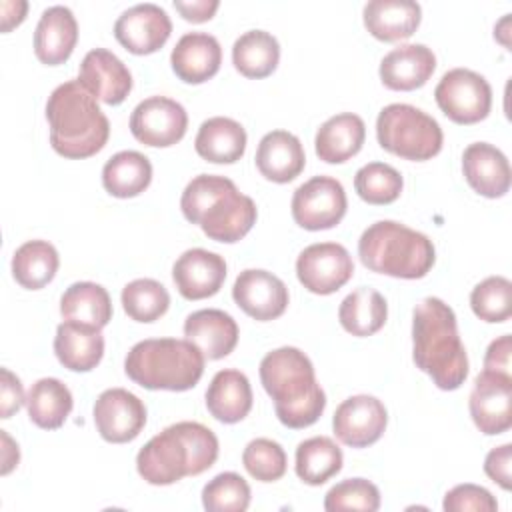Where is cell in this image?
<instances>
[{"label": "cell", "mask_w": 512, "mask_h": 512, "mask_svg": "<svg viewBox=\"0 0 512 512\" xmlns=\"http://www.w3.org/2000/svg\"><path fill=\"white\" fill-rule=\"evenodd\" d=\"M412 358L440 390H456L468 376V356L458 334L456 314L436 296L414 306Z\"/></svg>", "instance_id": "6da1fadb"}, {"label": "cell", "mask_w": 512, "mask_h": 512, "mask_svg": "<svg viewBox=\"0 0 512 512\" xmlns=\"http://www.w3.org/2000/svg\"><path fill=\"white\" fill-rule=\"evenodd\" d=\"M260 382L274 400L278 420L294 430L312 426L326 408V394L310 358L294 346L268 352L260 362Z\"/></svg>", "instance_id": "7a4b0ae2"}, {"label": "cell", "mask_w": 512, "mask_h": 512, "mask_svg": "<svg viewBox=\"0 0 512 512\" xmlns=\"http://www.w3.org/2000/svg\"><path fill=\"white\" fill-rule=\"evenodd\" d=\"M218 458L216 434L200 422H176L152 436L136 456L138 474L154 486L206 472Z\"/></svg>", "instance_id": "3957f363"}, {"label": "cell", "mask_w": 512, "mask_h": 512, "mask_svg": "<svg viewBox=\"0 0 512 512\" xmlns=\"http://www.w3.org/2000/svg\"><path fill=\"white\" fill-rule=\"evenodd\" d=\"M182 214L198 224L202 232L216 242H238L256 224V204L242 194L236 184L218 174H198L192 178L180 198Z\"/></svg>", "instance_id": "277c9868"}, {"label": "cell", "mask_w": 512, "mask_h": 512, "mask_svg": "<svg viewBox=\"0 0 512 512\" xmlns=\"http://www.w3.org/2000/svg\"><path fill=\"white\" fill-rule=\"evenodd\" d=\"M46 120L52 148L70 160L94 156L110 136L106 114L78 78L52 90L46 102Z\"/></svg>", "instance_id": "5b68a950"}, {"label": "cell", "mask_w": 512, "mask_h": 512, "mask_svg": "<svg viewBox=\"0 0 512 512\" xmlns=\"http://www.w3.org/2000/svg\"><path fill=\"white\" fill-rule=\"evenodd\" d=\"M204 354L178 338H148L136 342L124 358L126 376L146 390L184 392L204 374Z\"/></svg>", "instance_id": "8992f818"}, {"label": "cell", "mask_w": 512, "mask_h": 512, "mask_svg": "<svg viewBox=\"0 0 512 512\" xmlns=\"http://www.w3.org/2000/svg\"><path fill=\"white\" fill-rule=\"evenodd\" d=\"M358 256L372 272L416 280L430 272L436 250L426 234L396 220H378L362 232Z\"/></svg>", "instance_id": "52a82bcc"}, {"label": "cell", "mask_w": 512, "mask_h": 512, "mask_svg": "<svg viewBox=\"0 0 512 512\" xmlns=\"http://www.w3.org/2000/svg\"><path fill=\"white\" fill-rule=\"evenodd\" d=\"M378 144L404 160H430L442 150L440 124L412 104H388L376 118Z\"/></svg>", "instance_id": "ba28073f"}, {"label": "cell", "mask_w": 512, "mask_h": 512, "mask_svg": "<svg viewBox=\"0 0 512 512\" xmlns=\"http://www.w3.org/2000/svg\"><path fill=\"white\" fill-rule=\"evenodd\" d=\"M438 108L456 124H476L492 108V88L488 80L468 68L448 70L434 88Z\"/></svg>", "instance_id": "9c48e42d"}, {"label": "cell", "mask_w": 512, "mask_h": 512, "mask_svg": "<svg viewBox=\"0 0 512 512\" xmlns=\"http://www.w3.org/2000/svg\"><path fill=\"white\" fill-rule=\"evenodd\" d=\"M292 218L304 230L334 228L346 214L348 200L340 180L314 176L300 184L292 196Z\"/></svg>", "instance_id": "30bf717a"}, {"label": "cell", "mask_w": 512, "mask_h": 512, "mask_svg": "<svg viewBox=\"0 0 512 512\" xmlns=\"http://www.w3.org/2000/svg\"><path fill=\"white\" fill-rule=\"evenodd\" d=\"M354 274L350 252L338 242H316L306 246L296 260V276L312 294H332Z\"/></svg>", "instance_id": "8fae6325"}, {"label": "cell", "mask_w": 512, "mask_h": 512, "mask_svg": "<svg viewBox=\"0 0 512 512\" xmlns=\"http://www.w3.org/2000/svg\"><path fill=\"white\" fill-rule=\"evenodd\" d=\"M188 128L184 106L166 96H150L138 102L130 116L132 136L152 148H168L180 142Z\"/></svg>", "instance_id": "7c38bea8"}, {"label": "cell", "mask_w": 512, "mask_h": 512, "mask_svg": "<svg viewBox=\"0 0 512 512\" xmlns=\"http://www.w3.org/2000/svg\"><path fill=\"white\" fill-rule=\"evenodd\" d=\"M468 408L482 434L506 432L512 426V376L484 368L474 380Z\"/></svg>", "instance_id": "4fadbf2b"}, {"label": "cell", "mask_w": 512, "mask_h": 512, "mask_svg": "<svg viewBox=\"0 0 512 512\" xmlns=\"http://www.w3.org/2000/svg\"><path fill=\"white\" fill-rule=\"evenodd\" d=\"M94 424L98 434L112 444L134 440L146 424L144 402L126 388H108L94 402Z\"/></svg>", "instance_id": "5bb4252c"}, {"label": "cell", "mask_w": 512, "mask_h": 512, "mask_svg": "<svg viewBox=\"0 0 512 512\" xmlns=\"http://www.w3.org/2000/svg\"><path fill=\"white\" fill-rule=\"evenodd\" d=\"M388 412L384 404L370 394L346 398L332 416L336 438L352 448H366L378 442L386 430Z\"/></svg>", "instance_id": "9a60e30c"}, {"label": "cell", "mask_w": 512, "mask_h": 512, "mask_svg": "<svg viewBox=\"0 0 512 512\" xmlns=\"http://www.w3.org/2000/svg\"><path fill=\"white\" fill-rule=\"evenodd\" d=\"M170 32L172 22L168 12L152 2L130 6L114 22L116 40L138 56L160 50L170 38Z\"/></svg>", "instance_id": "2e32d148"}, {"label": "cell", "mask_w": 512, "mask_h": 512, "mask_svg": "<svg viewBox=\"0 0 512 512\" xmlns=\"http://www.w3.org/2000/svg\"><path fill=\"white\" fill-rule=\"evenodd\" d=\"M232 298L250 318L268 322L288 308V288L272 272L260 268L242 270L232 286Z\"/></svg>", "instance_id": "e0dca14e"}, {"label": "cell", "mask_w": 512, "mask_h": 512, "mask_svg": "<svg viewBox=\"0 0 512 512\" xmlns=\"http://www.w3.org/2000/svg\"><path fill=\"white\" fill-rule=\"evenodd\" d=\"M176 290L186 300L214 296L226 280V260L204 248H190L178 256L172 266Z\"/></svg>", "instance_id": "ac0fdd59"}, {"label": "cell", "mask_w": 512, "mask_h": 512, "mask_svg": "<svg viewBox=\"0 0 512 512\" xmlns=\"http://www.w3.org/2000/svg\"><path fill=\"white\" fill-rule=\"evenodd\" d=\"M78 80L96 100L110 106L122 104L132 90L128 66L106 48H94L82 58Z\"/></svg>", "instance_id": "d6986e66"}, {"label": "cell", "mask_w": 512, "mask_h": 512, "mask_svg": "<svg viewBox=\"0 0 512 512\" xmlns=\"http://www.w3.org/2000/svg\"><path fill=\"white\" fill-rule=\"evenodd\" d=\"M462 172L474 192L500 198L510 188V164L504 152L488 142H474L462 154Z\"/></svg>", "instance_id": "ffe728a7"}, {"label": "cell", "mask_w": 512, "mask_h": 512, "mask_svg": "<svg viewBox=\"0 0 512 512\" xmlns=\"http://www.w3.org/2000/svg\"><path fill=\"white\" fill-rule=\"evenodd\" d=\"M174 74L186 84H202L216 76L222 64V48L208 32H186L170 54Z\"/></svg>", "instance_id": "44dd1931"}, {"label": "cell", "mask_w": 512, "mask_h": 512, "mask_svg": "<svg viewBox=\"0 0 512 512\" xmlns=\"http://www.w3.org/2000/svg\"><path fill=\"white\" fill-rule=\"evenodd\" d=\"M78 42V22L70 8L50 6L40 14L34 30V54L42 64H64Z\"/></svg>", "instance_id": "7402d4cb"}, {"label": "cell", "mask_w": 512, "mask_h": 512, "mask_svg": "<svg viewBox=\"0 0 512 512\" xmlns=\"http://www.w3.org/2000/svg\"><path fill=\"white\" fill-rule=\"evenodd\" d=\"M184 336L204 354V358L220 360L236 348L238 324L224 310L204 308L186 316Z\"/></svg>", "instance_id": "603a6c76"}, {"label": "cell", "mask_w": 512, "mask_h": 512, "mask_svg": "<svg viewBox=\"0 0 512 512\" xmlns=\"http://www.w3.org/2000/svg\"><path fill=\"white\" fill-rule=\"evenodd\" d=\"M436 68L434 52L424 44H400L380 62V80L390 90H416L424 86Z\"/></svg>", "instance_id": "cb8c5ba5"}, {"label": "cell", "mask_w": 512, "mask_h": 512, "mask_svg": "<svg viewBox=\"0 0 512 512\" xmlns=\"http://www.w3.org/2000/svg\"><path fill=\"white\" fill-rule=\"evenodd\" d=\"M306 166V154L298 136L286 130H272L262 136L256 148L258 172L276 184L292 182Z\"/></svg>", "instance_id": "d4e9b609"}, {"label": "cell", "mask_w": 512, "mask_h": 512, "mask_svg": "<svg viewBox=\"0 0 512 512\" xmlns=\"http://www.w3.org/2000/svg\"><path fill=\"white\" fill-rule=\"evenodd\" d=\"M54 354L72 372H90L104 356V336L100 328L64 320L56 328Z\"/></svg>", "instance_id": "484cf974"}, {"label": "cell", "mask_w": 512, "mask_h": 512, "mask_svg": "<svg viewBox=\"0 0 512 512\" xmlns=\"http://www.w3.org/2000/svg\"><path fill=\"white\" fill-rule=\"evenodd\" d=\"M366 30L382 42L410 38L422 20V8L414 0H370L362 10Z\"/></svg>", "instance_id": "4316f807"}, {"label": "cell", "mask_w": 512, "mask_h": 512, "mask_svg": "<svg viewBox=\"0 0 512 512\" xmlns=\"http://www.w3.org/2000/svg\"><path fill=\"white\" fill-rule=\"evenodd\" d=\"M208 412L224 424H236L252 410V386L244 372L226 368L214 374L206 390Z\"/></svg>", "instance_id": "83f0119b"}, {"label": "cell", "mask_w": 512, "mask_h": 512, "mask_svg": "<svg viewBox=\"0 0 512 512\" xmlns=\"http://www.w3.org/2000/svg\"><path fill=\"white\" fill-rule=\"evenodd\" d=\"M364 138V120L358 114L342 112L328 118L318 128L314 138V150L322 162L342 164L360 152Z\"/></svg>", "instance_id": "f1b7e54d"}, {"label": "cell", "mask_w": 512, "mask_h": 512, "mask_svg": "<svg viewBox=\"0 0 512 512\" xmlns=\"http://www.w3.org/2000/svg\"><path fill=\"white\" fill-rule=\"evenodd\" d=\"M246 130L228 116H212L198 128L194 148L200 158L212 164H234L246 152Z\"/></svg>", "instance_id": "f546056e"}, {"label": "cell", "mask_w": 512, "mask_h": 512, "mask_svg": "<svg viewBox=\"0 0 512 512\" xmlns=\"http://www.w3.org/2000/svg\"><path fill=\"white\" fill-rule=\"evenodd\" d=\"M72 406V392L58 378H40L26 394L28 418L42 430L60 428L70 416Z\"/></svg>", "instance_id": "4dcf8cb0"}, {"label": "cell", "mask_w": 512, "mask_h": 512, "mask_svg": "<svg viewBox=\"0 0 512 512\" xmlns=\"http://www.w3.org/2000/svg\"><path fill=\"white\" fill-rule=\"evenodd\" d=\"M152 182L150 160L136 150L116 152L102 168V184L116 198H134Z\"/></svg>", "instance_id": "1f68e13d"}, {"label": "cell", "mask_w": 512, "mask_h": 512, "mask_svg": "<svg viewBox=\"0 0 512 512\" xmlns=\"http://www.w3.org/2000/svg\"><path fill=\"white\" fill-rule=\"evenodd\" d=\"M60 314L64 320L102 330L112 320V300L106 288L96 282H74L60 298Z\"/></svg>", "instance_id": "d6a6232c"}, {"label": "cell", "mask_w": 512, "mask_h": 512, "mask_svg": "<svg viewBox=\"0 0 512 512\" xmlns=\"http://www.w3.org/2000/svg\"><path fill=\"white\" fill-rule=\"evenodd\" d=\"M388 318V304L384 296L368 286L352 290L338 308V320L346 332L352 336H372L376 334Z\"/></svg>", "instance_id": "836d02e7"}, {"label": "cell", "mask_w": 512, "mask_h": 512, "mask_svg": "<svg viewBox=\"0 0 512 512\" xmlns=\"http://www.w3.org/2000/svg\"><path fill=\"white\" fill-rule=\"evenodd\" d=\"M280 60V44L266 30H248L232 46V64L246 78L270 76Z\"/></svg>", "instance_id": "e575fe53"}, {"label": "cell", "mask_w": 512, "mask_h": 512, "mask_svg": "<svg viewBox=\"0 0 512 512\" xmlns=\"http://www.w3.org/2000/svg\"><path fill=\"white\" fill-rule=\"evenodd\" d=\"M58 250L48 240H28L12 256V276L26 290H40L56 276Z\"/></svg>", "instance_id": "d590c367"}, {"label": "cell", "mask_w": 512, "mask_h": 512, "mask_svg": "<svg viewBox=\"0 0 512 512\" xmlns=\"http://www.w3.org/2000/svg\"><path fill=\"white\" fill-rule=\"evenodd\" d=\"M342 450L328 436H312L296 448V474L304 484L320 486L342 470Z\"/></svg>", "instance_id": "8d00e7d4"}, {"label": "cell", "mask_w": 512, "mask_h": 512, "mask_svg": "<svg viewBox=\"0 0 512 512\" xmlns=\"http://www.w3.org/2000/svg\"><path fill=\"white\" fill-rule=\"evenodd\" d=\"M124 312L136 322H154L166 314L170 306V294L154 278H136L122 288L120 294Z\"/></svg>", "instance_id": "74e56055"}, {"label": "cell", "mask_w": 512, "mask_h": 512, "mask_svg": "<svg viewBox=\"0 0 512 512\" xmlns=\"http://www.w3.org/2000/svg\"><path fill=\"white\" fill-rule=\"evenodd\" d=\"M354 188L358 196L368 204H390L402 188V174L386 162H368L354 176Z\"/></svg>", "instance_id": "f35d334b"}, {"label": "cell", "mask_w": 512, "mask_h": 512, "mask_svg": "<svg viewBox=\"0 0 512 512\" xmlns=\"http://www.w3.org/2000/svg\"><path fill=\"white\" fill-rule=\"evenodd\" d=\"M512 284L504 276H488L470 292L472 312L490 324L506 322L512 314Z\"/></svg>", "instance_id": "ab89813d"}, {"label": "cell", "mask_w": 512, "mask_h": 512, "mask_svg": "<svg viewBox=\"0 0 512 512\" xmlns=\"http://www.w3.org/2000/svg\"><path fill=\"white\" fill-rule=\"evenodd\" d=\"M202 506L210 512H244L250 506V486L236 472H222L202 488Z\"/></svg>", "instance_id": "60d3db41"}, {"label": "cell", "mask_w": 512, "mask_h": 512, "mask_svg": "<svg viewBox=\"0 0 512 512\" xmlns=\"http://www.w3.org/2000/svg\"><path fill=\"white\" fill-rule=\"evenodd\" d=\"M242 464L258 482H276L286 474V452L270 438H254L242 452Z\"/></svg>", "instance_id": "b9f144b4"}, {"label": "cell", "mask_w": 512, "mask_h": 512, "mask_svg": "<svg viewBox=\"0 0 512 512\" xmlns=\"http://www.w3.org/2000/svg\"><path fill=\"white\" fill-rule=\"evenodd\" d=\"M324 508L328 512H376L380 508V490L366 478H348L328 490L324 498Z\"/></svg>", "instance_id": "7bdbcfd3"}, {"label": "cell", "mask_w": 512, "mask_h": 512, "mask_svg": "<svg viewBox=\"0 0 512 512\" xmlns=\"http://www.w3.org/2000/svg\"><path fill=\"white\" fill-rule=\"evenodd\" d=\"M442 508L446 512H496V498L478 484H458L446 492Z\"/></svg>", "instance_id": "ee69618b"}, {"label": "cell", "mask_w": 512, "mask_h": 512, "mask_svg": "<svg viewBox=\"0 0 512 512\" xmlns=\"http://www.w3.org/2000/svg\"><path fill=\"white\" fill-rule=\"evenodd\" d=\"M510 466H512V444H502L498 448H492L484 458L486 476L504 490L512 488Z\"/></svg>", "instance_id": "f6af8a7d"}, {"label": "cell", "mask_w": 512, "mask_h": 512, "mask_svg": "<svg viewBox=\"0 0 512 512\" xmlns=\"http://www.w3.org/2000/svg\"><path fill=\"white\" fill-rule=\"evenodd\" d=\"M0 374V418H10L22 408V404H26V394L16 374H12L8 368H2Z\"/></svg>", "instance_id": "bcb514c9"}, {"label": "cell", "mask_w": 512, "mask_h": 512, "mask_svg": "<svg viewBox=\"0 0 512 512\" xmlns=\"http://www.w3.org/2000/svg\"><path fill=\"white\" fill-rule=\"evenodd\" d=\"M510 352H512V338L510 334H502L496 340L490 342L486 356H484V368L510 374Z\"/></svg>", "instance_id": "7dc6e473"}, {"label": "cell", "mask_w": 512, "mask_h": 512, "mask_svg": "<svg viewBox=\"0 0 512 512\" xmlns=\"http://www.w3.org/2000/svg\"><path fill=\"white\" fill-rule=\"evenodd\" d=\"M218 6V0H174V8L180 12V16L196 24L210 20Z\"/></svg>", "instance_id": "c3c4849f"}, {"label": "cell", "mask_w": 512, "mask_h": 512, "mask_svg": "<svg viewBox=\"0 0 512 512\" xmlns=\"http://www.w3.org/2000/svg\"><path fill=\"white\" fill-rule=\"evenodd\" d=\"M2 32H10L14 26H18L26 18L28 2L26 0H2Z\"/></svg>", "instance_id": "681fc988"}, {"label": "cell", "mask_w": 512, "mask_h": 512, "mask_svg": "<svg viewBox=\"0 0 512 512\" xmlns=\"http://www.w3.org/2000/svg\"><path fill=\"white\" fill-rule=\"evenodd\" d=\"M0 438H2V476L10 474L16 466H18V460H20V450H18V444L6 434V430H0Z\"/></svg>", "instance_id": "f907efd6"}, {"label": "cell", "mask_w": 512, "mask_h": 512, "mask_svg": "<svg viewBox=\"0 0 512 512\" xmlns=\"http://www.w3.org/2000/svg\"><path fill=\"white\" fill-rule=\"evenodd\" d=\"M510 14H506L500 22H498V26L494 28V38H498L506 48L510 46V42L506 40V36H508V24H510V18H508Z\"/></svg>", "instance_id": "816d5d0a"}]
</instances>
